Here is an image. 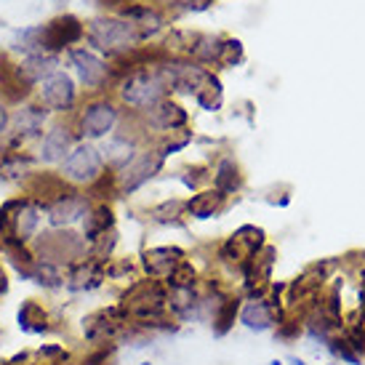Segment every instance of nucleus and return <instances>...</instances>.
I'll use <instances>...</instances> for the list:
<instances>
[{
    "label": "nucleus",
    "mask_w": 365,
    "mask_h": 365,
    "mask_svg": "<svg viewBox=\"0 0 365 365\" xmlns=\"http://www.w3.org/2000/svg\"><path fill=\"white\" fill-rule=\"evenodd\" d=\"M35 259L51 261L59 267H70L75 261L86 259L91 254V245L86 243V238L80 235V229H43L35 235L32 240Z\"/></svg>",
    "instance_id": "nucleus-1"
},
{
    "label": "nucleus",
    "mask_w": 365,
    "mask_h": 365,
    "mask_svg": "<svg viewBox=\"0 0 365 365\" xmlns=\"http://www.w3.org/2000/svg\"><path fill=\"white\" fill-rule=\"evenodd\" d=\"M123 121L121 104L109 96H93L83 102L75 115V131L80 141H104L118 131Z\"/></svg>",
    "instance_id": "nucleus-2"
},
{
    "label": "nucleus",
    "mask_w": 365,
    "mask_h": 365,
    "mask_svg": "<svg viewBox=\"0 0 365 365\" xmlns=\"http://www.w3.org/2000/svg\"><path fill=\"white\" fill-rule=\"evenodd\" d=\"M131 328L128 312L118 302L93 309L80 318V339L88 347H102V344H121Z\"/></svg>",
    "instance_id": "nucleus-3"
},
{
    "label": "nucleus",
    "mask_w": 365,
    "mask_h": 365,
    "mask_svg": "<svg viewBox=\"0 0 365 365\" xmlns=\"http://www.w3.org/2000/svg\"><path fill=\"white\" fill-rule=\"evenodd\" d=\"M104 171H107L104 157H102L99 147L93 141H77L59 166L61 179L70 184V187H75V189L91 187Z\"/></svg>",
    "instance_id": "nucleus-4"
},
{
    "label": "nucleus",
    "mask_w": 365,
    "mask_h": 365,
    "mask_svg": "<svg viewBox=\"0 0 365 365\" xmlns=\"http://www.w3.org/2000/svg\"><path fill=\"white\" fill-rule=\"evenodd\" d=\"M141 40L139 30L125 19H93L88 24V43L107 56H123Z\"/></svg>",
    "instance_id": "nucleus-5"
},
{
    "label": "nucleus",
    "mask_w": 365,
    "mask_h": 365,
    "mask_svg": "<svg viewBox=\"0 0 365 365\" xmlns=\"http://www.w3.org/2000/svg\"><path fill=\"white\" fill-rule=\"evenodd\" d=\"M48 123L51 112L40 102H22L16 109H11V131L6 137V153L24 150V144L38 141L46 134Z\"/></svg>",
    "instance_id": "nucleus-6"
},
{
    "label": "nucleus",
    "mask_w": 365,
    "mask_h": 365,
    "mask_svg": "<svg viewBox=\"0 0 365 365\" xmlns=\"http://www.w3.org/2000/svg\"><path fill=\"white\" fill-rule=\"evenodd\" d=\"M166 86L163 80L157 77L155 67H141V70H134L121 80L118 86V96H121V104L131 107L137 112H144L153 104H157L160 99H166Z\"/></svg>",
    "instance_id": "nucleus-7"
},
{
    "label": "nucleus",
    "mask_w": 365,
    "mask_h": 365,
    "mask_svg": "<svg viewBox=\"0 0 365 365\" xmlns=\"http://www.w3.org/2000/svg\"><path fill=\"white\" fill-rule=\"evenodd\" d=\"M38 102L46 107L51 115H72L80 102L77 83L67 72L56 70L38 86Z\"/></svg>",
    "instance_id": "nucleus-8"
},
{
    "label": "nucleus",
    "mask_w": 365,
    "mask_h": 365,
    "mask_svg": "<svg viewBox=\"0 0 365 365\" xmlns=\"http://www.w3.org/2000/svg\"><path fill=\"white\" fill-rule=\"evenodd\" d=\"M70 64L75 70L77 83L86 91H104L109 80L115 77V70L96 51H88V48H70Z\"/></svg>",
    "instance_id": "nucleus-9"
},
{
    "label": "nucleus",
    "mask_w": 365,
    "mask_h": 365,
    "mask_svg": "<svg viewBox=\"0 0 365 365\" xmlns=\"http://www.w3.org/2000/svg\"><path fill=\"white\" fill-rule=\"evenodd\" d=\"M104 264V259H96V256L88 254L86 259L64 267V290L70 296H88V293L102 290L107 283Z\"/></svg>",
    "instance_id": "nucleus-10"
},
{
    "label": "nucleus",
    "mask_w": 365,
    "mask_h": 365,
    "mask_svg": "<svg viewBox=\"0 0 365 365\" xmlns=\"http://www.w3.org/2000/svg\"><path fill=\"white\" fill-rule=\"evenodd\" d=\"M77 131L70 123H51L46 128V134L38 139V150H35V160L38 166H61V160L70 155V150L75 147Z\"/></svg>",
    "instance_id": "nucleus-11"
},
{
    "label": "nucleus",
    "mask_w": 365,
    "mask_h": 365,
    "mask_svg": "<svg viewBox=\"0 0 365 365\" xmlns=\"http://www.w3.org/2000/svg\"><path fill=\"white\" fill-rule=\"evenodd\" d=\"M91 208V198L83 189L72 187L67 195H61L46 208V224L51 229H75L77 224H83V219L88 216Z\"/></svg>",
    "instance_id": "nucleus-12"
},
{
    "label": "nucleus",
    "mask_w": 365,
    "mask_h": 365,
    "mask_svg": "<svg viewBox=\"0 0 365 365\" xmlns=\"http://www.w3.org/2000/svg\"><path fill=\"white\" fill-rule=\"evenodd\" d=\"M0 211L11 216L14 238L24 240V243H32V240H35V235L40 232V224H43V216H46V211H43L35 200L27 198V195L6 200V203L0 205Z\"/></svg>",
    "instance_id": "nucleus-13"
},
{
    "label": "nucleus",
    "mask_w": 365,
    "mask_h": 365,
    "mask_svg": "<svg viewBox=\"0 0 365 365\" xmlns=\"http://www.w3.org/2000/svg\"><path fill=\"white\" fill-rule=\"evenodd\" d=\"M163 166H166V160L160 157L157 150H141L128 166L123 168V171H118L121 195H134L147 182H153L155 176L163 171Z\"/></svg>",
    "instance_id": "nucleus-14"
},
{
    "label": "nucleus",
    "mask_w": 365,
    "mask_h": 365,
    "mask_svg": "<svg viewBox=\"0 0 365 365\" xmlns=\"http://www.w3.org/2000/svg\"><path fill=\"white\" fill-rule=\"evenodd\" d=\"M16 325L24 336H51L59 334V325L51 315V306L38 299H24L16 309Z\"/></svg>",
    "instance_id": "nucleus-15"
},
{
    "label": "nucleus",
    "mask_w": 365,
    "mask_h": 365,
    "mask_svg": "<svg viewBox=\"0 0 365 365\" xmlns=\"http://www.w3.org/2000/svg\"><path fill=\"white\" fill-rule=\"evenodd\" d=\"M187 259V251L179 245H155V248H144L139 256V267L144 277L153 280H166L168 274L176 270L179 261Z\"/></svg>",
    "instance_id": "nucleus-16"
},
{
    "label": "nucleus",
    "mask_w": 365,
    "mask_h": 365,
    "mask_svg": "<svg viewBox=\"0 0 365 365\" xmlns=\"http://www.w3.org/2000/svg\"><path fill=\"white\" fill-rule=\"evenodd\" d=\"M288 318V309L286 306H272L267 299H245L243 306H240V318L238 323H243L248 331H256V334H264V331H274L277 323Z\"/></svg>",
    "instance_id": "nucleus-17"
},
{
    "label": "nucleus",
    "mask_w": 365,
    "mask_h": 365,
    "mask_svg": "<svg viewBox=\"0 0 365 365\" xmlns=\"http://www.w3.org/2000/svg\"><path fill=\"white\" fill-rule=\"evenodd\" d=\"M72 187L61 179V173H54V171H35L30 179L24 182V192L27 198L35 200L43 211L54 200H59L61 195H67Z\"/></svg>",
    "instance_id": "nucleus-18"
},
{
    "label": "nucleus",
    "mask_w": 365,
    "mask_h": 365,
    "mask_svg": "<svg viewBox=\"0 0 365 365\" xmlns=\"http://www.w3.org/2000/svg\"><path fill=\"white\" fill-rule=\"evenodd\" d=\"M86 35V27L77 22L75 16H59L51 24L43 27V51L46 54H59L64 48H72Z\"/></svg>",
    "instance_id": "nucleus-19"
},
{
    "label": "nucleus",
    "mask_w": 365,
    "mask_h": 365,
    "mask_svg": "<svg viewBox=\"0 0 365 365\" xmlns=\"http://www.w3.org/2000/svg\"><path fill=\"white\" fill-rule=\"evenodd\" d=\"M141 115H144L147 128L163 131V134H176V131L187 128V123H189L187 109H184V107H179L176 102H171L168 96H166V99H160L157 104H153L150 109H144Z\"/></svg>",
    "instance_id": "nucleus-20"
},
{
    "label": "nucleus",
    "mask_w": 365,
    "mask_h": 365,
    "mask_svg": "<svg viewBox=\"0 0 365 365\" xmlns=\"http://www.w3.org/2000/svg\"><path fill=\"white\" fill-rule=\"evenodd\" d=\"M99 153L104 157V166L109 171H123L134 157L139 155V139L134 134H123V131H115L112 137H107L99 147Z\"/></svg>",
    "instance_id": "nucleus-21"
},
{
    "label": "nucleus",
    "mask_w": 365,
    "mask_h": 365,
    "mask_svg": "<svg viewBox=\"0 0 365 365\" xmlns=\"http://www.w3.org/2000/svg\"><path fill=\"white\" fill-rule=\"evenodd\" d=\"M56 70H59V56H54V54H35V56H24V61L16 64V77H19L22 88L32 93V88H38Z\"/></svg>",
    "instance_id": "nucleus-22"
},
{
    "label": "nucleus",
    "mask_w": 365,
    "mask_h": 365,
    "mask_svg": "<svg viewBox=\"0 0 365 365\" xmlns=\"http://www.w3.org/2000/svg\"><path fill=\"white\" fill-rule=\"evenodd\" d=\"M35 155L24 150H11V153L0 155V182L6 184H24L35 173Z\"/></svg>",
    "instance_id": "nucleus-23"
},
{
    "label": "nucleus",
    "mask_w": 365,
    "mask_h": 365,
    "mask_svg": "<svg viewBox=\"0 0 365 365\" xmlns=\"http://www.w3.org/2000/svg\"><path fill=\"white\" fill-rule=\"evenodd\" d=\"M115 229V211L109 203H93V208L80 224V235L86 238V243L93 245L102 235Z\"/></svg>",
    "instance_id": "nucleus-24"
},
{
    "label": "nucleus",
    "mask_w": 365,
    "mask_h": 365,
    "mask_svg": "<svg viewBox=\"0 0 365 365\" xmlns=\"http://www.w3.org/2000/svg\"><path fill=\"white\" fill-rule=\"evenodd\" d=\"M224 203L227 198L216 189H203L198 195H192L189 200H184V216H192V219H211L224 211Z\"/></svg>",
    "instance_id": "nucleus-25"
},
{
    "label": "nucleus",
    "mask_w": 365,
    "mask_h": 365,
    "mask_svg": "<svg viewBox=\"0 0 365 365\" xmlns=\"http://www.w3.org/2000/svg\"><path fill=\"white\" fill-rule=\"evenodd\" d=\"M243 293H229L224 299V304L219 306V312L211 318V331L216 339H224V336L235 328V323L240 318V306H243Z\"/></svg>",
    "instance_id": "nucleus-26"
},
{
    "label": "nucleus",
    "mask_w": 365,
    "mask_h": 365,
    "mask_svg": "<svg viewBox=\"0 0 365 365\" xmlns=\"http://www.w3.org/2000/svg\"><path fill=\"white\" fill-rule=\"evenodd\" d=\"M27 283H35L38 288L48 290V293H59V290H64V267L35 259Z\"/></svg>",
    "instance_id": "nucleus-27"
},
{
    "label": "nucleus",
    "mask_w": 365,
    "mask_h": 365,
    "mask_svg": "<svg viewBox=\"0 0 365 365\" xmlns=\"http://www.w3.org/2000/svg\"><path fill=\"white\" fill-rule=\"evenodd\" d=\"M240 187H243V173H240L238 163H235L232 157H222V160L216 163V168H213V189L222 192L224 198H229V195H235Z\"/></svg>",
    "instance_id": "nucleus-28"
},
{
    "label": "nucleus",
    "mask_w": 365,
    "mask_h": 365,
    "mask_svg": "<svg viewBox=\"0 0 365 365\" xmlns=\"http://www.w3.org/2000/svg\"><path fill=\"white\" fill-rule=\"evenodd\" d=\"M123 19L131 22L141 38L155 35V32L163 27V16L157 14L155 8H150V6H128V8H123Z\"/></svg>",
    "instance_id": "nucleus-29"
},
{
    "label": "nucleus",
    "mask_w": 365,
    "mask_h": 365,
    "mask_svg": "<svg viewBox=\"0 0 365 365\" xmlns=\"http://www.w3.org/2000/svg\"><path fill=\"white\" fill-rule=\"evenodd\" d=\"M189 56L198 61V64L222 61V56H224V38H219V35H198Z\"/></svg>",
    "instance_id": "nucleus-30"
},
{
    "label": "nucleus",
    "mask_w": 365,
    "mask_h": 365,
    "mask_svg": "<svg viewBox=\"0 0 365 365\" xmlns=\"http://www.w3.org/2000/svg\"><path fill=\"white\" fill-rule=\"evenodd\" d=\"M83 192L91 198V203H109L112 198H118V195H121V187H118V173L107 168L104 173H102V176H99L91 187H86Z\"/></svg>",
    "instance_id": "nucleus-31"
},
{
    "label": "nucleus",
    "mask_w": 365,
    "mask_h": 365,
    "mask_svg": "<svg viewBox=\"0 0 365 365\" xmlns=\"http://www.w3.org/2000/svg\"><path fill=\"white\" fill-rule=\"evenodd\" d=\"M232 240L240 245V251H243L245 256L251 259V256H256L261 248L267 245V235H264V229H261V227H254V224H243L240 229H235Z\"/></svg>",
    "instance_id": "nucleus-32"
},
{
    "label": "nucleus",
    "mask_w": 365,
    "mask_h": 365,
    "mask_svg": "<svg viewBox=\"0 0 365 365\" xmlns=\"http://www.w3.org/2000/svg\"><path fill=\"white\" fill-rule=\"evenodd\" d=\"M32 360L43 365H64L70 360H75V352L67 344H38L32 350Z\"/></svg>",
    "instance_id": "nucleus-33"
},
{
    "label": "nucleus",
    "mask_w": 365,
    "mask_h": 365,
    "mask_svg": "<svg viewBox=\"0 0 365 365\" xmlns=\"http://www.w3.org/2000/svg\"><path fill=\"white\" fill-rule=\"evenodd\" d=\"M166 288L168 290H173V288H200V274L198 270L192 267V261H179L176 264V270L168 274L166 280Z\"/></svg>",
    "instance_id": "nucleus-34"
},
{
    "label": "nucleus",
    "mask_w": 365,
    "mask_h": 365,
    "mask_svg": "<svg viewBox=\"0 0 365 365\" xmlns=\"http://www.w3.org/2000/svg\"><path fill=\"white\" fill-rule=\"evenodd\" d=\"M195 102L200 104V109H205V112H216L222 102H224V91H222V83H219V77L208 75V80L203 83V88L195 93Z\"/></svg>",
    "instance_id": "nucleus-35"
},
{
    "label": "nucleus",
    "mask_w": 365,
    "mask_h": 365,
    "mask_svg": "<svg viewBox=\"0 0 365 365\" xmlns=\"http://www.w3.org/2000/svg\"><path fill=\"white\" fill-rule=\"evenodd\" d=\"M182 216L184 200H163L160 205L150 208V219L155 224H176V227H182Z\"/></svg>",
    "instance_id": "nucleus-36"
},
{
    "label": "nucleus",
    "mask_w": 365,
    "mask_h": 365,
    "mask_svg": "<svg viewBox=\"0 0 365 365\" xmlns=\"http://www.w3.org/2000/svg\"><path fill=\"white\" fill-rule=\"evenodd\" d=\"M104 274L107 280H137L134 274H137V261L128 259V256H112V259H107L104 264Z\"/></svg>",
    "instance_id": "nucleus-37"
},
{
    "label": "nucleus",
    "mask_w": 365,
    "mask_h": 365,
    "mask_svg": "<svg viewBox=\"0 0 365 365\" xmlns=\"http://www.w3.org/2000/svg\"><path fill=\"white\" fill-rule=\"evenodd\" d=\"M325 344H328V352L334 355L336 360H341V363H347V365H360V355L350 347L347 336H331Z\"/></svg>",
    "instance_id": "nucleus-38"
},
{
    "label": "nucleus",
    "mask_w": 365,
    "mask_h": 365,
    "mask_svg": "<svg viewBox=\"0 0 365 365\" xmlns=\"http://www.w3.org/2000/svg\"><path fill=\"white\" fill-rule=\"evenodd\" d=\"M302 334H304V323H302L299 315H288L283 323H277V325H274V339H277V341H283V344L296 341Z\"/></svg>",
    "instance_id": "nucleus-39"
},
{
    "label": "nucleus",
    "mask_w": 365,
    "mask_h": 365,
    "mask_svg": "<svg viewBox=\"0 0 365 365\" xmlns=\"http://www.w3.org/2000/svg\"><path fill=\"white\" fill-rule=\"evenodd\" d=\"M118 352V344H102V347H88L86 355L77 357V365H109Z\"/></svg>",
    "instance_id": "nucleus-40"
},
{
    "label": "nucleus",
    "mask_w": 365,
    "mask_h": 365,
    "mask_svg": "<svg viewBox=\"0 0 365 365\" xmlns=\"http://www.w3.org/2000/svg\"><path fill=\"white\" fill-rule=\"evenodd\" d=\"M211 179V173L205 171V168H200V166H195V168H184L182 173H179V182L187 187V189H198L200 184L203 182H208Z\"/></svg>",
    "instance_id": "nucleus-41"
},
{
    "label": "nucleus",
    "mask_w": 365,
    "mask_h": 365,
    "mask_svg": "<svg viewBox=\"0 0 365 365\" xmlns=\"http://www.w3.org/2000/svg\"><path fill=\"white\" fill-rule=\"evenodd\" d=\"M189 141H192V137H189V134H182V137L168 139V141H163V144L157 147V153H160V157L166 160L168 155H176V153H179V150H184V147H187Z\"/></svg>",
    "instance_id": "nucleus-42"
},
{
    "label": "nucleus",
    "mask_w": 365,
    "mask_h": 365,
    "mask_svg": "<svg viewBox=\"0 0 365 365\" xmlns=\"http://www.w3.org/2000/svg\"><path fill=\"white\" fill-rule=\"evenodd\" d=\"M240 59H243V43L240 40H224V56H222V61L224 64H238Z\"/></svg>",
    "instance_id": "nucleus-43"
},
{
    "label": "nucleus",
    "mask_w": 365,
    "mask_h": 365,
    "mask_svg": "<svg viewBox=\"0 0 365 365\" xmlns=\"http://www.w3.org/2000/svg\"><path fill=\"white\" fill-rule=\"evenodd\" d=\"M176 3H179L182 8H187V11H205L213 0H176Z\"/></svg>",
    "instance_id": "nucleus-44"
},
{
    "label": "nucleus",
    "mask_w": 365,
    "mask_h": 365,
    "mask_svg": "<svg viewBox=\"0 0 365 365\" xmlns=\"http://www.w3.org/2000/svg\"><path fill=\"white\" fill-rule=\"evenodd\" d=\"M8 290H11V277H8L6 264H0V299H6V296H8Z\"/></svg>",
    "instance_id": "nucleus-45"
},
{
    "label": "nucleus",
    "mask_w": 365,
    "mask_h": 365,
    "mask_svg": "<svg viewBox=\"0 0 365 365\" xmlns=\"http://www.w3.org/2000/svg\"><path fill=\"white\" fill-rule=\"evenodd\" d=\"M32 360V352L30 350H22V352H16V355H11L8 357V365H27Z\"/></svg>",
    "instance_id": "nucleus-46"
},
{
    "label": "nucleus",
    "mask_w": 365,
    "mask_h": 365,
    "mask_svg": "<svg viewBox=\"0 0 365 365\" xmlns=\"http://www.w3.org/2000/svg\"><path fill=\"white\" fill-rule=\"evenodd\" d=\"M288 365H304V360H299V357H288Z\"/></svg>",
    "instance_id": "nucleus-47"
},
{
    "label": "nucleus",
    "mask_w": 365,
    "mask_h": 365,
    "mask_svg": "<svg viewBox=\"0 0 365 365\" xmlns=\"http://www.w3.org/2000/svg\"><path fill=\"white\" fill-rule=\"evenodd\" d=\"M270 365H283V363H280V360H272V363H270Z\"/></svg>",
    "instance_id": "nucleus-48"
},
{
    "label": "nucleus",
    "mask_w": 365,
    "mask_h": 365,
    "mask_svg": "<svg viewBox=\"0 0 365 365\" xmlns=\"http://www.w3.org/2000/svg\"><path fill=\"white\" fill-rule=\"evenodd\" d=\"M141 365H153V363H150V360H144V363H141Z\"/></svg>",
    "instance_id": "nucleus-49"
}]
</instances>
